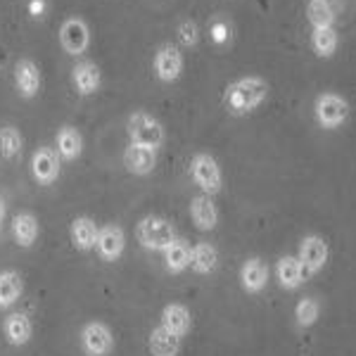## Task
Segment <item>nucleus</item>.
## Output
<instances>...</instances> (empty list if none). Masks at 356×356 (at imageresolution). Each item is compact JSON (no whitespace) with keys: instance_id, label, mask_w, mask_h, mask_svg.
<instances>
[{"instance_id":"obj_19","label":"nucleus","mask_w":356,"mask_h":356,"mask_svg":"<svg viewBox=\"0 0 356 356\" xmlns=\"http://www.w3.org/2000/svg\"><path fill=\"white\" fill-rule=\"evenodd\" d=\"M57 154H60L62 159H67V162H74V159L81 157L83 152V136L81 131L76 129V126H62L60 131H57Z\"/></svg>"},{"instance_id":"obj_24","label":"nucleus","mask_w":356,"mask_h":356,"mask_svg":"<svg viewBox=\"0 0 356 356\" xmlns=\"http://www.w3.org/2000/svg\"><path fill=\"white\" fill-rule=\"evenodd\" d=\"M22 292H24V280L22 275L8 268V271H0V309H10L19 302Z\"/></svg>"},{"instance_id":"obj_20","label":"nucleus","mask_w":356,"mask_h":356,"mask_svg":"<svg viewBox=\"0 0 356 356\" xmlns=\"http://www.w3.org/2000/svg\"><path fill=\"white\" fill-rule=\"evenodd\" d=\"M97 231H100V226L95 223V219H90V216H76L72 221L69 235H72V243L79 252H88L95 247Z\"/></svg>"},{"instance_id":"obj_6","label":"nucleus","mask_w":356,"mask_h":356,"mask_svg":"<svg viewBox=\"0 0 356 356\" xmlns=\"http://www.w3.org/2000/svg\"><path fill=\"white\" fill-rule=\"evenodd\" d=\"M314 114H316V122L323 126V129H337V126L347 122L349 102L337 93H323L316 97Z\"/></svg>"},{"instance_id":"obj_22","label":"nucleus","mask_w":356,"mask_h":356,"mask_svg":"<svg viewBox=\"0 0 356 356\" xmlns=\"http://www.w3.org/2000/svg\"><path fill=\"white\" fill-rule=\"evenodd\" d=\"M219 266V252L211 243H197L191 247V268L200 275H209Z\"/></svg>"},{"instance_id":"obj_30","label":"nucleus","mask_w":356,"mask_h":356,"mask_svg":"<svg viewBox=\"0 0 356 356\" xmlns=\"http://www.w3.org/2000/svg\"><path fill=\"white\" fill-rule=\"evenodd\" d=\"M321 316V304L314 300V297H302L295 307V318L300 328H312V325L318 321Z\"/></svg>"},{"instance_id":"obj_1","label":"nucleus","mask_w":356,"mask_h":356,"mask_svg":"<svg viewBox=\"0 0 356 356\" xmlns=\"http://www.w3.org/2000/svg\"><path fill=\"white\" fill-rule=\"evenodd\" d=\"M268 97V83L261 76H243L238 81L228 83L226 88V107L228 112L235 117H243V114L254 112L257 107H261V102Z\"/></svg>"},{"instance_id":"obj_18","label":"nucleus","mask_w":356,"mask_h":356,"mask_svg":"<svg viewBox=\"0 0 356 356\" xmlns=\"http://www.w3.org/2000/svg\"><path fill=\"white\" fill-rule=\"evenodd\" d=\"M3 332H5V340L13 344V347H24L33 335V323L26 314L15 312L3 321Z\"/></svg>"},{"instance_id":"obj_27","label":"nucleus","mask_w":356,"mask_h":356,"mask_svg":"<svg viewBox=\"0 0 356 356\" xmlns=\"http://www.w3.org/2000/svg\"><path fill=\"white\" fill-rule=\"evenodd\" d=\"M307 19L314 29H328L335 24V10H332L330 0H309Z\"/></svg>"},{"instance_id":"obj_21","label":"nucleus","mask_w":356,"mask_h":356,"mask_svg":"<svg viewBox=\"0 0 356 356\" xmlns=\"http://www.w3.org/2000/svg\"><path fill=\"white\" fill-rule=\"evenodd\" d=\"M275 278H278L280 288L283 290H297L304 283V271H302V264L297 261V257L285 254L280 257L278 264H275Z\"/></svg>"},{"instance_id":"obj_33","label":"nucleus","mask_w":356,"mask_h":356,"mask_svg":"<svg viewBox=\"0 0 356 356\" xmlns=\"http://www.w3.org/2000/svg\"><path fill=\"white\" fill-rule=\"evenodd\" d=\"M43 0H31V5H29V10H31V15L33 17H41V13H43Z\"/></svg>"},{"instance_id":"obj_9","label":"nucleus","mask_w":356,"mask_h":356,"mask_svg":"<svg viewBox=\"0 0 356 356\" xmlns=\"http://www.w3.org/2000/svg\"><path fill=\"white\" fill-rule=\"evenodd\" d=\"M183 53L176 48V45L166 43L162 48L154 53V60H152V67H154V74L162 83H174L178 76L183 74Z\"/></svg>"},{"instance_id":"obj_7","label":"nucleus","mask_w":356,"mask_h":356,"mask_svg":"<svg viewBox=\"0 0 356 356\" xmlns=\"http://www.w3.org/2000/svg\"><path fill=\"white\" fill-rule=\"evenodd\" d=\"M81 349L88 356H110L114 352V332L102 321H90L81 328Z\"/></svg>"},{"instance_id":"obj_17","label":"nucleus","mask_w":356,"mask_h":356,"mask_svg":"<svg viewBox=\"0 0 356 356\" xmlns=\"http://www.w3.org/2000/svg\"><path fill=\"white\" fill-rule=\"evenodd\" d=\"M72 81H74V88H76L79 95H93L97 93V88H100V67L95 65V62H79L76 67L72 69Z\"/></svg>"},{"instance_id":"obj_26","label":"nucleus","mask_w":356,"mask_h":356,"mask_svg":"<svg viewBox=\"0 0 356 356\" xmlns=\"http://www.w3.org/2000/svg\"><path fill=\"white\" fill-rule=\"evenodd\" d=\"M147 347H150L152 356H178V352H181V340L176 335H171V332H166L162 325H157L150 332Z\"/></svg>"},{"instance_id":"obj_4","label":"nucleus","mask_w":356,"mask_h":356,"mask_svg":"<svg viewBox=\"0 0 356 356\" xmlns=\"http://www.w3.org/2000/svg\"><path fill=\"white\" fill-rule=\"evenodd\" d=\"M191 178L195 186L202 191V195H209L214 197L216 193H221L223 186V174H221V166L216 162L211 154L207 152H197L191 159Z\"/></svg>"},{"instance_id":"obj_3","label":"nucleus","mask_w":356,"mask_h":356,"mask_svg":"<svg viewBox=\"0 0 356 356\" xmlns=\"http://www.w3.org/2000/svg\"><path fill=\"white\" fill-rule=\"evenodd\" d=\"M129 138L134 145H143V147H152V150H159L164 145V126L157 117H152L150 112L138 110L129 117Z\"/></svg>"},{"instance_id":"obj_32","label":"nucleus","mask_w":356,"mask_h":356,"mask_svg":"<svg viewBox=\"0 0 356 356\" xmlns=\"http://www.w3.org/2000/svg\"><path fill=\"white\" fill-rule=\"evenodd\" d=\"M211 41L219 43V45L228 41V24L226 22H214V24H211Z\"/></svg>"},{"instance_id":"obj_2","label":"nucleus","mask_w":356,"mask_h":356,"mask_svg":"<svg viewBox=\"0 0 356 356\" xmlns=\"http://www.w3.org/2000/svg\"><path fill=\"white\" fill-rule=\"evenodd\" d=\"M136 238L145 250L150 252H164L171 243H176V228L174 223L164 216H145V219L138 221Z\"/></svg>"},{"instance_id":"obj_23","label":"nucleus","mask_w":356,"mask_h":356,"mask_svg":"<svg viewBox=\"0 0 356 356\" xmlns=\"http://www.w3.org/2000/svg\"><path fill=\"white\" fill-rule=\"evenodd\" d=\"M38 233H41V226L31 211H22L13 219V235L19 247H31L38 240Z\"/></svg>"},{"instance_id":"obj_16","label":"nucleus","mask_w":356,"mask_h":356,"mask_svg":"<svg viewBox=\"0 0 356 356\" xmlns=\"http://www.w3.org/2000/svg\"><path fill=\"white\" fill-rule=\"evenodd\" d=\"M191 219L200 231H214L219 223V211L209 195H195L191 200Z\"/></svg>"},{"instance_id":"obj_29","label":"nucleus","mask_w":356,"mask_h":356,"mask_svg":"<svg viewBox=\"0 0 356 356\" xmlns=\"http://www.w3.org/2000/svg\"><path fill=\"white\" fill-rule=\"evenodd\" d=\"M337 43H340V36H337L335 26L328 29H314L312 33V48L318 57H332L337 50Z\"/></svg>"},{"instance_id":"obj_13","label":"nucleus","mask_w":356,"mask_h":356,"mask_svg":"<svg viewBox=\"0 0 356 356\" xmlns=\"http://www.w3.org/2000/svg\"><path fill=\"white\" fill-rule=\"evenodd\" d=\"M159 325H162L166 332H171V335H176L178 340H181V337H186L188 332H191V325H193L191 309L181 302L166 304L162 309V323Z\"/></svg>"},{"instance_id":"obj_25","label":"nucleus","mask_w":356,"mask_h":356,"mask_svg":"<svg viewBox=\"0 0 356 356\" xmlns=\"http://www.w3.org/2000/svg\"><path fill=\"white\" fill-rule=\"evenodd\" d=\"M162 254H164V266L169 273H183L191 266V245L183 238H176V243H171V247H166Z\"/></svg>"},{"instance_id":"obj_14","label":"nucleus","mask_w":356,"mask_h":356,"mask_svg":"<svg viewBox=\"0 0 356 356\" xmlns=\"http://www.w3.org/2000/svg\"><path fill=\"white\" fill-rule=\"evenodd\" d=\"M240 285L250 295H259L268 285V266L259 257H250L243 266H240Z\"/></svg>"},{"instance_id":"obj_28","label":"nucleus","mask_w":356,"mask_h":356,"mask_svg":"<svg viewBox=\"0 0 356 356\" xmlns=\"http://www.w3.org/2000/svg\"><path fill=\"white\" fill-rule=\"evenodd\" d=\"M24 150V138H22L17 126H3L0 129V157L17 159Z\"/></svg>"},{"instance_id":"obj_5","label":"nucleus","mask_w":356,"mask_h":356,"mask_svg":"<svg viewBox=\"0 0 356 356\" xmlns=\"http://www.w3.org/2000/svg\"><path fill=\"white\" fill-rule=\"evenodd\" d=\"M330 259V247L325 243V238L321 235H304L300 240V250H297V261L302 264L304 275H316L325 268V264Z\"/></svg>"},{"instance_id":"obj_12","label":"nucleus","mask_w":356,"mask_h":356,"mask_svg":"<svg viewBox=\"0 0 356 356\" xmlns=\"http://www.w3.org/2000/svg\"><path fill=\"white\" fill-rule=\"evenodd\" d=\"M15 83H17V93L22 97H26V100H31V97L38 95V90H41V83H43V76H41V69L33 60H19L15 65Z\"/></svg>"},{"instance_id":"obj_15","label":"nucleus","mask_w":356,"mask_h":356,"mask_svg":"<svg viewBox=\"0 0 356 356\" xmlns=\"http://www.w3.org/2000/svg\"><path fill=\"white\" fill-rule=\"evenodd\" d=\"M124 166L129 174L134 176H147L154 171L157 166V150L152 147H143V145H134L131 143L124 150Z\"/></svg>"},{"instance_id":"obj_11","label":"nucleus","mask_w":356,"mask_h":356,"mask_svg":"<svg viewBox=\"0 0 356 356\" xmlns=\"http://www.w3.org/2000/svg\"><path fill=\"white\" fill-rule=\"evenodd\" d=\"M124 247H126V235L119 223H107V226H102L97 231L95 250L105 261H117L124 254Z\"/></svg>"},{"instance_id":"obj_8","label":"nucleus","mask_w":356,"mask_h":356,"mask_svg":"<svg viewBox=\"0 0 356 356\" xmlns=\"http://www.w3.org/2000/svg\"><path fill=\"white\" fill-rule=\"evenodd\" d=\"M60 43L67 55H83L90 45V29L81 17H69L60 26Z\"/></svg>"},{"instance_id":"obj_10","label":"nucleus","mask_w":356,"mask_h":356,"mask_svg":"<svg viewBox=\"0 0 356 356\" xmlns=\"http://www.w3.org/2000/svg\"><path fill=\"white\" fill-rule=\"evenodd\" d=\"M31 174L41 186H53L60 178V154L53 147H38L31 154Z\"/></svg>"},{"instance_id":"obj_31","label":"nucleus","mask_w":356,"mask_h":356,"mask_svg":"<svg viewBox=\"0 0 356 356\" xmlns=\"http://www.w3.org/2000/svg\"><path fill=\"white\" fill-rule=\"evenodd\" d=\"M178 36H181V43L183 45H195L200 41V33H197V24L195 22H183L181 26H178Z\"/></svg>"},{"instance_id":"obj_34","label":"nucleus","mask_w":356,"mask_h":356,"mask_svg":"<svg viewBox=\"0 0 356 356\" xmlns=\"http://www.w3.org/2000/svg\"><path fill=\"white\" fill-rule=\"evenodd\" d=\"M3 223H5V200L0 197V231H3Z\"/></svg>"}]
</instances>
